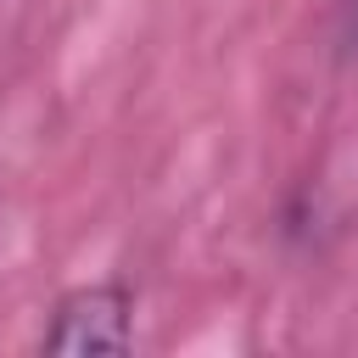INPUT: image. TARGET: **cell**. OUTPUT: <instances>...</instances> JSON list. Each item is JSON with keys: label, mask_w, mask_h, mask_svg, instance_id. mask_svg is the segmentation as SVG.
I'll list each match as a JSON object with an SVG mask.
<instances>
[{"label": "cell", "mask_w": 358, "mask_h": 358, "mask_svg": "<svg viewBox=\"0 0 358 358\" xmlns=\"http://www.w3.org/2000/svg\"><path fill=\"white\" fill-rule=\"evenodd\" d=\"M39 347L45 352H129L134 347V291L117 280H101V285H78V291L56 296Z\"/></svg>", "instance_id": "1"}, {"label": "cell", "mask_w": 358, "mask_h": 358, "mask_svg": "<svg viewBox=\"0 0 358 358\" xmlns=\"http://www.w3.org/2000/svg\"><path fill=\"white\" fill-rule=\"evenodd\" d=\"M341 39H347V50H358V0H347V17H341Z\"/></svg>", "instance_id": "2"}]
</instances>
